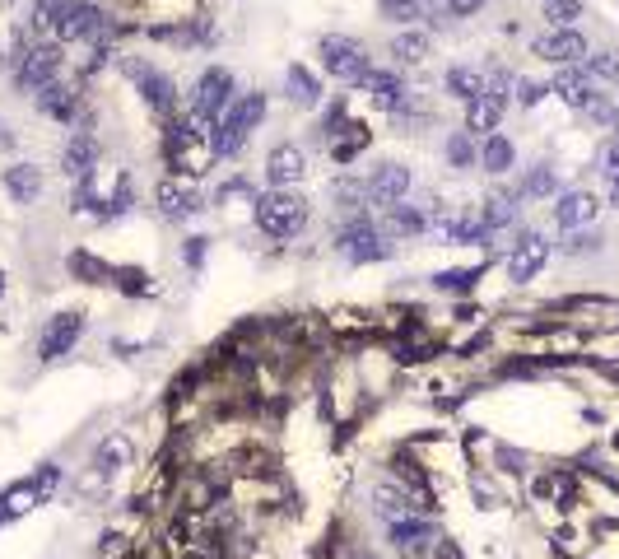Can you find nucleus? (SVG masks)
<instances>
[{
  "mask_svg": "<svg viewBox=\"0 0 619 559\" xmlns=\"http://www.w3.org/2000/svg\"><path fill=\"white\" fill-rule=\"evenodd\" d=\"M103 10L89 5V0H66V10H61V24H56V42H94L103 38Z\"/></svg>",
  "mask_w": 619,
  "mask_h": 559,
  "instance_id": "0eeeda50",
  "label": "nucleus"
},
{
  "mask_svg": "<svg viewBox=\"0 0 619 559\" xmlns=\"http://www.w3.org/2000/svg\"><path fill=\"white\" fill-rule=\"evenodd\" d=\"M582 70H587L592 80H619V61H615V56H587V61H582Z\"/></svg>",
  "mask_w": 619,
  "mask_h": 559,
  "instance_id": "ea45409f",
  "label": "nucleus"
},
{
  "mask_svg": "<svg viewBox=\"0 0 619 559\" xmlns=\"http://www.w3.org/2000/svg\"><path fill=\"white\" fill-rule=\"evenodd\" d=\"M596 215H601V201H596L592 191H564L559 205H554V224L559 229H587Z\"/></svg>",
  "mask_w": 619,
  "mask_h": 559,
  "instance_id": "f3484780",
  "label": "nucleus"
},
{
  "mask_svg": "<svg viewBox=\"0 0 619 559\" xmlns=\"http://www.w3.org/2000/svg\"><path fill=\"white\" fill-rule=\"evenodd\" d=\"M517 196H508V191H498V196H489L485 201V210H480V219H485V229L494 233V229H503V224H512V215H517Z\"/></svg>",
  "mask_w": 619,
  "mask_h": 559,
  "instance_id": "7c9ffc66",
  "label": "nucleus"
},
{
  "mask_svg": "<svg viewBox=\"0 0 619 559\" xmlns=\"http://www.w3.org/2000/svg\"><path fill=\"white\" fill-rule=\"evenodd\" d=\"M429 47H433L429 33L405 28V33H396V38H391V61H396V66H419V61L429 56Z\"/></svg>",
  "mask_w": 619,
  "mask_h": 559,
  "instance_id": "bb28decb",
  "label": "nucleus"
},
{
  "mask_svg": "<svg viewBox=\"0 0 619 559\" xmlns=\"http://www.w3.org/2000/svg\"><path fill=\"white\" fill-rule=\"evenodd\" d=\"M284 89H289V103H298V108H317V98H322V84L312 80L303 66H289Z\"/></svg>",
  "mask_w": 619,
  "mask_h": 559,
  "instance_id": "c85d7f7f",
  "label": "nucleus"
},
{
  "mask_svg": "<svg viewBox=\"0 0 619 559\" xmlns=\"http://www.w3.org/2000/svg\"><path fill=\"white\" fill-rule=\"evenodd\" d=\"M0 294H5V271H0Z\"/></svg>",
  "mask_w": 619,
  "mask_h": 559,
  "instance_id": "a18cd8bd",
  "label": "nucleus"
},
{
  "mask_svg": "<svg viewBox=\"0 0 619 559\" xmlns=\"http://www.w3.org/2000/svg\"><path fill=\"white\" fill-rule=\"evenodd\" d=\"M387 233H410L415 238V233H424V215H419L415 205H396L387 219Z\"/></svg>",
  "mask_w": 619,
  "mask_h": 559,
  "instance_id": "f704fd0d",
  "label": "nucleus"
},
{
  "mask_svg": "<svg viewBox=\"0 0 619 559\" xmlns=\"http://www.w3.org/2000/svg\"><path fill=\"white\" fill-rule=\"evenodd\" d=\"M512 89H517V103H522V108H536L540 98L550 94V84H540V80H512Z\"/></svg>",
  "mask_w": 619,
  "mask_h": 559,
  "instance_id": "a19ab883",
  "label": "nucleus"
},
{
  "mask_svg": "<svg viewBox=\"0 0 619 559\" xmlns=\"http://www.w3.org/2000/svg\"><path fill=\"white\" fill-rule=\"evenodd\" d=\"M61 10H66V0H38L33 5V33H56Z\"/></svg>",
  "mask_w": 619,
  "mask_h": 559,
  "instance_id": "c9c22d12",
  "label": "nucleus"
},
{
  "mask_svg": "<svg viewBox=\"0 0 619 559\" xmlns=\"http://www.w3.org/2000/svg\"><path fill=\"white\" fill-rule=\"evenodd\" d=\"M75 108H80V98H75V89H66L61 80L47 84V89L38 94V112H42V117H56V122H66V126H70Z\"/></svg>",
  "mask_w": 619,
  "mask_h": 559,
  "instance_id": "a878e982",
  "label": "nucleus"
},
{
  "mask_svg": "<svg viewBox=\"0 0 619 559\" xmlns=\"http://www.w3.org/2000/svg\"><path fill=\"white\" fill-rule=\"evenodd\" d=\"M405 191H410V168L401 164H382L373 178L364 182V201L382 205V210H396L405 201Z\"/></svg>",
  "mask_w": 619,
  "mask_h": 559,
  "instance_id": "ddd939ff",
  "label": "nucleus"
},
{
  "mask_svg": "<svg viewBox=\"0 0 619 559\" xmlns=\"http://www.w3.org/2000/svg\"><path fill=\"white\" fill-rule=\"evenodd\" d=\"M536 56L550 66H582L587 61V38L578 28H554L545 38H536Z\"/></svg>",
  "mask_w": 619,
  "mask_h": 559,
  "instance_id": "9b49d317",
  "label": "nucleus"
},
{
  "mask_svg": "<svg viewBox=\"0 0 619 559\" xmlns=\"http://www.w3.org/2000/svg\"><path fill=\"white\" fill-rule=\"evenodd\" d=\"M373 499H377V513H382V518L387 522H401V518H419V513H424V508L429 504H415V499H410V494L405 490H396V485H377L373 490Z\"/></svg>",
  "mask_w": 619,
  "mask_h": 559,
  "instance_id": "393cba45",
  "label": "nucleus"
},
{
  "mask_svg": "<svg viewBox=\"0 0 619 559\" xmlns=\"http://www.w3.org/2000/svg\"><path fill=\"white\" fill-rule=\"evenodd\" d=\"M545 261H550V243L540 233H522V243L512 247V257H508V280H517V285L536 280L545 271Z\"/></svg>",
  "mask_w": 619,
  "mask_h": 559,
  "instance_id": "4468645a",
  "label": "nucleus"
},
{
  "mask_svg": "<svg viewBox=\"0 0 619 559\" xmlns=\"http://www.w3.org/2000/svg\"><path fill=\"white\" fill-rule=\"evenodd\" d=\"M201 257H205V238H191V247H187V261H191V266H201Z\"/></svg>",
  "mask_w": 619,
  "mask_h": 559,
  "instance_id": "37998d69",
  "label": "nucleus"
},
{
  "mask_svg": "<svg viewBox=\"0 0 619 559\" xmlns=\"http://www.w3.org/2000/svg\"><path fill=\"white\" fill-rule=\"evenodd\" d=\"M126 462H131V443H126L122 434L103 438V443H98V452H94V462H89V471H84V480H80V494H84V499L103 494L112 480L126 471Z\"/></svg>",
  "mask_w": 619,
  "mask_h": 559,
  "instance_id": "20e7f679",
  "label": "nucleus"
},
{
  "mask_svg": "<svg viewBox=\"0 0 619 559\" xmlns=\"http://www.w3.org/2000/svg\"><path fill=\"white\" fill-rule=\"evenodd\" d=\"M550 94H559L573 112H587V108H592V98H596V84H592V75H587L582 66H564L550 80Z\"/></svg>",
  "mask_w": 619,
  "mask_h": 559,
  "instance_id": "2eb2a0df",
  "label": "nucleus"
},
{
  "mask_svg": "<svg viewBox=\"0 0 619 559\" xmlns=\"http://www.w3.org/2000/svg\"><path fill=\"white\" fill-rule=\"evenodd\" d=\"M252 219L270 238H294L308 224V201L298 191H261V196H252Z\"/></svg>",
  "mask_w": 619,
  "mask_h": 559,
  "instance_id": "f03ea898",
  "label": "nucleus"
},
{
  "mask_svg": "<svg viewBox=\"0 0 619 559\" xmlns=\"http://www.w3.org/2000/svg\"><path fill=\"white\" fill-rule=\"evenodd\" d=\"M503 112H508V89L489 84L475 103H466V136H494L498 122H503Z\"/></svg>",
  "mask_w": 619,
  "mask_h": 559,
  "instance_id": "f8f14e48",
  "label": "nucleus"
},
{
  "mask_svg": "<svg viewBox=\"0 0 619 559\" xmlns=\"http://www.w3.org/2000/svg\"><path fill=\"white\" fill-rule=\"evenodd\" d=\"M443 84H447V94H452V98H461V103H475V98L489 89V75L480 66H447Z\"/></svg>",
  "mask_w": 619,
  "mask_h": 559,
  "instance_id": "5701e85b",
  "label": "nucleus"
},
{
  "mask_svg": "<svg viewBox=\"0 0 619 559\" xmlns=\"http://www.w3.org/2000/svg\"><path fill=\"white\" fill-rule=\"evenodd\" d=\"M359 145H368V131H364V126H350V136H336V140H331V154H336L340 164H350Z\"/></svg>",
  "mask_w": 619,
  "mask_h": 559,
  "instance_id": "4c0bfd02",
  "label": "nucleus"
},
{
  "mask_svg": "<svg viewBox=\"0 0 619 559\" xmlns=\"http://www.w3.org/2000/svg\"><path fill=\"white\" fill-rule=\"evenodd\" d=\"M243 145H247V122L229 108V112H224V122L210 131V150H215V159H233Z\"/></svg>",
  "mask_w": 619,
  "mask_h": 559,
  "instance_id": "b1692460",
  "label": "nucleus"
},
{
  "mask_svg": "<svg viewBox=\"0 0 619 559\" xmlns=\"http://www.w3.org/2000/svg\"><path fill=\"white\" fill-rule=\"evenodd\" d=\"M522 196H554V168L550 164H536L526 173L522 182Z\"/></svg>",
  "mask_w": 619,
  "mask_h": 559,
  "instance_id": "e433bc0d",
  "label": "nucleus"
},
{
  "mask_svg": "<svg viewBox=\"0 0 619 559\" xmlns=\"http://www.w3.org/2000/svg\"><path fill=\"white\" fill-rule=\"evenodd\" d=\"M154 201L163 205V215L168 219H191L196 210H201V191L196 187H182V182H159V191H154Z\"/></svg>",
  "mask_w": 619,
  "mask_h": 559,
  "instance_id": "a211bd4d",
  "label": "nucleus"
},
{
  "mask_svg": "<svg viewBox=\"0 0 619 559\" xmlns=\"http://www.w3.org/2000/svg\"><path fill=\"white\" fill-rule=\"evenodd\" d=\"M447 14H475V10H485V0H443Z\"/></svg>",
  "mask_w": 619,
  "mask_h": 559,
  "instance_id": "79ce46f5",
  "label": "nucleus"
},
{
  "mask_svg": "<svg viewBox=\"0 0 619 559\" xmlns=\"http://www.w3.org/2000/svg\"><path fill=\"white\" fill-rule=\"evenodd\" d=\"M303 173H308V154H303V145H275V150L266 154L270 191H294V182H303Z\"/></svg>",
  "mask_w": 619,
  "mask_h": 559,
  "instance_id": "9d476101",
  "label": "nucleus"
},
{
  "mask_svg": "<svg viewBox=\"0 0 619 559\" xmlns=\"http://www.w3.org/2000/svg\"><path fill=\"white\" fill-rule=\"evenodd\" d=\"M443 154H447V164H452V168H471L475 159H480V150L471 145V136H466V131H452V136H447V145H443Z\"/></svg>",
  "mask_w": 619,
  "mask_h": 559,
  "instance_id": "473e14b6",
  "label": "nucleus"
},
{
  "mask_svg": "<svg viewBox=\"0 0 619 559\" xmlns=\"http://www.w3.org/2000/svg\"><path fill=\"white\" fill-rule=\"evenodd\" d=\"M135 84H140V94H145V103L154 112H159V117H168V112H173V103H177V89H173V80H168V75H159V70H135Z\"/></svg>",
  "mask_w": 619,
  "mask_h": 559,
  "instance_id": "412c9836",
  "label": "nucleus"
},
{
  "mask_svg": "<svg viewBox=\"0 0 619 559\" xmlns=\"http://www.w3.org/2000/svg\"><path fill=\"white\" fill-rule=\"evenodd\" d=\"M517 164V150H512V140L508 136H485V145H480V168H485V173H508V168Z\"/></svg>",
  "mask_w": 619,
  "mask_h": 559,
  "instance_id": "cd10ccee",
  "label": "nucleus"
},
{
  "mask_svg": "<svg viewBox=\"0 0 619 559\" xmlns=\"http://www.w3.org/2000/svg\"><path fill=\"white\" fill-rule=\"evenodd\" d=\"M56 75H61V47H56V42H42V47H24V52H19L14 84H19L24 94L38 98L47 84H56Z\"/></svg>",
  "mask_w": 619,
  "mask_h": 559,
  "instance_id": "39448f33",
  "label": "nucleus"
},
{
  "mask_svg": "<svg viewBox=\"0 0 619 559\" xmlns=\"http://www.w3.org/2000/svg\"><path fill=\"white\" fill-rule=\"evenodd\" d=\"M233 112H238V117L247 122V131H252V126L266 117V94H243L238 103H233Z\"/></svg>",
  "mask_w": 619,
  "mask_h": 559,
  "instance_id": "58836bf2",
  "label": "nucleus"
},
{
  "mask_svg": "<svg viewBox=\"0 0 619 559\" xmlns=\"http://www.w3.org/2000/svg\"><path fill=\"white\" fill-rule=\"evenodd\" d=\"M0 182H5V191H10L14 205H33L42 196V173L33 164H10Z\"/></svg>",
  "mask_w": 619,
  "mask_h": 559,
  "instance_id": "4be33fe9",
  "label": "nucleus"
},
{
  "mask_svg": "<svg viewBox=\"0 0 619 559\" xmlns=\"http://www.w3.org/2000/svg\"><path fill=\"white\" fill-rule=\"evenodd\" d=\"M322 66L331 70V80H350V84H359L368 70H373L364 47H359L354 38H340V33L322 38Z\"/></svg>",
  "mask_w": 619,
  "mask_h": 559,
  "instance_id": "423d86ee",
  "label": "nucleus"
},
{
  "mask_svg": "<svg viewBox=\"0 0 619 559\" xmlns=\"http://www.w3.org/2000/svg\"><path fill=\"white\" fill-rule=\"evenodd\" d=\"M429 10H438L433 0H377V14L391 19V24H415V19H424Z\"/></svg>",
  "mask_w": 619,
  "mask_h": 559,
  "instance_id": "c756f323",
  "label": "nucleus"
},
{
  "mask_svg": "<svg viewBox=\"0 0 619 559\" xmlns=\"http://www.w3.org/2000/svg\"><path fill=\"white\" fill-rule=\"evenodd\" d=\"M391 546L405 550V555H419V550H429L433 541H438V532H433V522L424 518H401V522H391Z\"/></svg>",
  "mask_w": 619,
  "mask_h": 559,
  "instance_id": "6ab92c4d",
  "label": "nucleus"
},
{
  "mask_svg": "<svg viewBox=\"0 0 619 559\" xmlns=\"http://www.w3.org/2000/svg\"><path fill=\"white\" fill-rule=\"evenodd\" d=\"M84 336V313H56L38 336V359L42 364H56L61 355L75 350V341Z\"/></svg>",
  "mask_w": 619,
  "mask_h": 559,
  "instance_id": "6e6552de",
  "label": "nucleus"
},
{
  "mask_svg": "<svg viewBox=\"0 0 619 559\" xmlns=\"http://www.w3.org/2000/svg\"><path fill=\"white\" fill-rule=\"evenodd\" d=\"M94 164H98V140L89 131H75L66 140V150H61V173L84 182V178H94Z\"/></svg>",
  "mask_w": 619,
  "mask_h": 559,
  "instance_id": "dca6fc26",
  "label": "nucleus"
},
{
  "mask_svg": "<svg viewBox=\"0 0 619 559\" xmlns=\"http://www.w3.org/2000/svg\"><path fill=\"white\" fill-rule=\"evenodd\" d=\"M233 108V70L224 66H210L196 80V89H191V103H187V131L191 136L210 140V131H215L219 122H224V112Z\"/></svg>",
  "mask_w": 619,
  "mask_h": 559,
  "instance_id": "f257e3e1",
  "label": "nucleus"
},
{
  "mask_svg": "<svg viewBox=\"0 0 619 559\" xmlns=\"http://www.w3.org/2000/svg\"><path fill=\"white\" fill-rule=\"evenodd\" d=\"M359 84L368 89V98H373L377 108L396 112V108L405 103V84H401V75H396V70H368Z\"/></svg>",
  "mask_w": 619,
  "mask_h": 559,
  "instance_id": "aec40b11",
  "label": "nucleus"
},
{
  "mask_svg": "<svg viewBox=\"0 0 619 559\" xmlns=\"http://www.w3.org/2000/svg\"><path fill=\"white\" fill-rule=\"evenodd\" d=\"M485 275V266H466V271H438L433 275V289H447V294H466L475 289V280Z\"/></svg>",
  "mask_w": 619,
  "mask_h": 559,
  "instance_id": "2f4dec72",
  "label": "nucleus"
},
{
  "mask_svg": "<svg viewBox=\"0 0 619 559\" xmlns=\"http://www.w3.org/2000/svg\"><path fill=\"white\" fill-rule=\"evenodd\" d=\"M545 19L550 28H573L582 19V0H545Z\"/></svg>",
  "mask_w": 619,
  "mask_h": 559,
  "instance_id": "72a5a7b5",
  "label": "nucleus"
},
{
  "mask_svg": "<svg viewBox=\"0 0 619 559\" xmlns=\"http://www.w3.org/2000/svg\"><path fill=\"white\" fill-rule=\"evenodd\" d=\"M606 154H615V159H619V126H615V136H610V145H606Z\"/></svg>",
  "mask_w": 619,
  "mask_h": 559,
  "instance_id": "c03bdc74",
  "label": "nucleus"
},
{
  "mask_svg": "<svg viewBox=\"0 0 619 559\" xmlns=\"http://www.w3.org/2000/svg\"><path fill=\"white\" fill-rule=\"evenodd\" d=\"M336 247L345 252L350 261H382V257H391V247H387V238L368 224V219H350L345 229H340V238H336Z\"/></svg>",
  "mask_w": 619,
  "mask_h": 559,
  "instance_id": "1a4fd4ad",
  "label": "nucleus"
},
{
  "mask_svg": "<svg viewBox=\"0 0 619 559\" xmlns=\"http://www.w3.org/2000/svg\"><path fill=\"white\" fill-rule=\"evenodd\" d=\"M56 485H61V466H52V462H42L33 476L14 480L10 490L0 494V527H10V522H19L24 513L42 508L56 494Z\"/></svg>",
  "mask_w": 619,
  "mask_h": 559,
  "instance_id": "7ed1b4c3",
  "label": "nucleus"
}]
</instances>
